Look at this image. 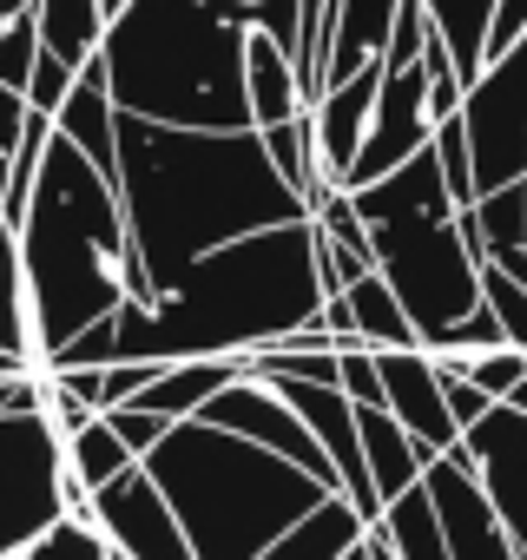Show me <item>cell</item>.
Listing matches in <instances>:
<instances>
[{
	"instance_id": "29",
	"label": "cell",
	"mask_w": 527,
	"mask_h": 560,
	"mask_svg": "<svg viewBox=\"0 0 527 560\" xmlns=\"http://www.w3.org/2000/svg\"><path fill=\"white\" fill-rule=\"evenodd\" d=\"M21 560H113V547H106V534L86 521V514H67L47 540H34Z\"/></svg>"
},
{
	"instance_id": "2",
	"label": "cell",
	"mask_w": 527,
	"mask_h": 560,
	"mask_svg": "<svg viewBox=\"0 0 527 560\" xmlns=\"http://www.w3.org/2000/svg\"><path fill=\"white\" fill-rule=\"evenodd\" d=\"M330 304L317 224L250 231L198 257L159 304H119V363H198V357H257L291 330L317 324Z\"/></svg>"
},
{
	"instance_id": "31",
	"label": "cell",
	"mask_w": 527,
	"mask_h": 560,
	"mask_svg": "<svg viewBox=\"0 0 527 560\" xmlns=\"http://www.w3.org/2000/svg\"><path fill=\"white\" fill-rule=\"evenodd\" d=\"M481 304L501 317V330H507V343L514 350H527V284L520 277H507V270H481Z\"/></svg>"
},
{
	"instance_id": "23",
	"label": "cell",
	"mask_w": 527,
	"mask_h": 560,
	"mask_svg": "<svg viewBox=\"0 0 527 560\" xmlns=\"http://www.w3.org/2000/svg\"><path fill=\"white\" fill-rule=\"evenodd\" d=\"M363 534H370V521L356 514V501L350 494H330L311 521H297L284 540H271L257 560H343L350 547H363Z\"/></svg>"
},
{
	"instance_id": "32",
	"label": "cell",
	"mask_w": 527,
	"mask_h": 560,
	"mask_svg": "<svg viewBox=\"0 0 527 560\" xmlns=\"http://www.w3.org/2000/svg\"><path fill=\"white\" fill-rule=\"evenodd\" d=\"M34 67H40V27H34V8L0 34V86H14V93H27V80H34Z\"/></svg>"
},
{
	"instance_id": "33",
	"label": "cell",
	"mask_w": 527,
	"mask_h": 560,
	"mask_svg": "<svg viewBox=\"0 0 527 560\" xmlns=\"http://www.w3.org/2000/svg\"><path fill=\"white\" fill-rule=\"evenodd\" d=\"M501 343H507V330H501V317L481 304L475 317H461L455 330H442L429 350H435V357H481V350H501Z\"/></svg>"
},
{
	"instance_id": "16",
	"label": "cell",
	"mask_w": 527,
	"mask_h": 560,
	"mask_svg": "<svg viewBox=\"0 0 527 560\" xmlns=\"http://www.w3.org/2000/svg\"><path fill=\"white\" fill-rule=\"evenodd\" d=\"M244 100H250V126H257V132L311 113L297 54H291L284 40H271L264 27H250V40H244Z\"/></svg>"
},
{
	"instance_id": "13",
	"label": "cell",
	"mask_w": 527,
	"mask_h": 560,
	"mask_svg": "<svg viewBox=\"0 0 527 560\" xmlns=\"http://www.w3.org/2000/svg\"><path fill=\"white\" fill-rule=\"evenodd\" d=\"M376 370H383V409L429 448V455H448L461 448V422L448 416V389H442V370L429 350H376Z\"/></svg>"
},
{
	"instance_id": "10",
	"label": "cell",
	"mask_w": 527,
	"mask_h": 560,
	"mask_svg": "<svg viewBox=\"0 0 527 560\" xmlns=\"http://www.w3.org/2000/svg\"><path fill=\"white\" fill-rule=\"evenodd\" d=\"M191 422H218V429H231V435H244V442H257V448H271V455H291L297 468H311L317 481H330V488L343 494L337 462L324 455V442L311 435V422L284 402V389H271L264 376H237V383L218 389V396L204 402V416H191Z\"/></svg>"
},
{
	"instance_id": "8",
	"label": "cell",
	"mask_w": 527,
	"mask_h": 560,
	"mask_svg": "<svg viewBox=\"0 0 527 560\" xmlns=\"http://www.w3.org/2000/svg\"><path fill=\"white\" fill-rule=\"evenodd\" d=\"M461 132L475 152V185L501 191L527 178V34L481 67V80L461 100Z\"/></svg>"
},
{
	"instance_id": "26",
	"label": "cell",
	"mask_w": 527,
	"mask_h": 560,
	"mask_svg": "<svg viewBox=\"0 0 527 560\" xmlns=\"http://www.w3.org/2000/svg\"><path fill=\"white\" fill-rule=\"evenodd\" d=\"M376 534L396 547V560H455V553H448V534H442V514H435V501H429V488L396 494V501L383 508Z\"/></svg>"
},
{
	"instance_id": "34",
	"label": "cell",
	"mask_w": 527,
	"mask_h": 560,
	"mask_svg": "<svg viewBox=\"0 0 527 560\" xmlns=\"http://www.w3.org/2000/svg\"><path fill=\"white\" fill-rule=\"evenodd\" d=\"M73 86H80V73H73L67 60H54V54H40V67H34V80H27V106H34V113H47V119H60V106L73 100Z\"/></svg>"
},
{
	"instance_id": "37",
	"label": "cell",
	"mask_w": 527,
	"mask_h": 560,
	"mask_svg": "<svg viewBox=\"0 0 527 560\" xmlns=\"http://www.w3.org/2000/svg\"><path fill=\"white\" fill-rule=\"evenodd\" d=\"M106 422H113V429H119V435L132 442V455H139V462H145V455H152V448H159V442H165V435L178 429V422H165V416H152V409H139V402L113 409Z\"/></svg>"
},
{
	"instance_id": "20",
	"label": "cell",
	"mask_w": 527,
	"mask_h": 560,
	"mask_svg": "<svg viewBox=\"0 0 527 560\" xmlns=\"http://www.w3.org/2000/svg\"><path fill=\"white\" fill-rule=\"evenodd\" d=\"M343 311H350V337L356 343H370V350H422V330L402 311V298H396V284L383 270L356 277V284L343 291Z\"/></svg>"
},
{
	"instance_id": "45",
	"label": "cell",
	"mask_w": 527,
	"mask_h": 560,
	"mask_svg": "<svg viewBox=\"0 0 527 560\" xmlns=\"http://www.w3.org/2000/svg\"><path fill=\"white\" fill-rule=\"evenodd\" d=\"M126 8H132V0H106V21H113V14H126Z\"/></svg>"
},
{
	"instance_id": "24",
	"label": "cell",
	"mask_w": 527,
	"mask_h": 560,
	"mask_svg": "<svg viewBox=\"0 0 527 560\" xmlns=\"http://www.w3.org/2000/svg\"><path fill=\"white\" fill-rule=\"evenodd\" d=\"M0 357L47 376V357H40V337H34V298H27V270H21L14 231L0 237Z\"/></svg>"
},
{
	"instance_id": "30",
	"label": "cell",
	"mask_w": 527,
	"mask_h": 560,
	"mask_svg": "<svg viewBox=\"0 0 527 560\" xmlns=\"http://www.w3.org/2000/svg\"><path fill=\"white\" fill-rule=\"evenodd\" d=\"M435 159H442V178L455 191V205H475L481 185H475V152H468V132H461V113L435 126Z\"/></svg>"
},
{
	"instance_id": "47",
	"label": "cell",
	"mask_w": 527,
	"mask_h": 560,
	"mask_svg": "<svg viewBox=\"0 0 527 560\" xmlns=\"http://www.w3.org/2000/svg\"><path fill=\"white\" fill-rule=\"evenodd\" d=\"M113 560H119V553H113Z\"/></svg>"
},
{
	"instance_id": "42",
	"label": "cell",
	"mask_w": 527,
	"mask_h": 560,
	"mask_svg": "<svg viewBox=\"0 0 527 560\" xmlns=\"http://www.w3.org/2000/svg\"><path fill=\"white\" fill-rule=\"evenodd\" d=\"M370 560H396V547H389V540H383L376 527H370Z\"/></svg>"
},
{
	"instance_id": "19",
	"label": "cell",
	"mask_w": 527,
	"mask_h": 560,
	"mask_svg": "<svg viewBox=\"0 0 527 560\" xmlns=\"http://www.w3.org/2000/svg\"><path fill=\"white\" fill-rule=\"evenodd\" d=\"M356 429H363V462H370V481H376L383 508H389L396 494L422 488V475H429L435 455H429L389 409H356Z\"/></svg>"
},
{
	"instance_id": "44",
	"label": "cell",
	"mask_w": 527,
	"mask_h": 560,
	"mask_svg": "<svg viewBox=\"0 0 527 560\" xmlns=\"http://www.w3.org/2000/svg\"><path fill=\"white\" fill-rule=\"evenodd\" d=\"M343 560H370V534H363V547H350V553H343Z\"/></svg>"
},
{
	"instance_id": "17",
	"label": "cell",
	"mask_w": 527,
	"mask_h": 560,
	"mask_svg": "<svg viewBox=\"0 0 527 560\" xmlns=\"http://www.w3.org/2000/svg\"><path fill=\"white\" fill-rule=\"evenodd\" d=\"M237 376H250V357H198V363H165L132 402L139 409H152V416H165V422H191V416H204V402L218 396V389H231ZM126 409V402H119Z\"/></svg>"
},
{
	"instance_id": "39",
	"label": "cell",
	"mask_w": 527,
	"mask_h": 560,
	"mask_svg": "<svg viewBox=\"0 0 527 560\" xmlns=\"http://www.w3.org/2000/svg\"><path fill=\"white\" fill-rule=\"evenodd\" d=\"M47 402V376H0V416H21Z\"/></svg>"
},
{
	"instance_id": "12",
	"label": "cell",
	"mask_w": 527,
	"mask_h": 560,
	"mask_svg": "<svg viewBox=\"0 0 527 560\" xmlns=\"http://www.w3.org/2000/svg\"><path fill=\"white\" fill-rule=\"evenodd\" d=\"M93 527L106 534V547L119 560H198L172 501H165V488L145 475V462L93 494Z\"/></svg>"
},
{
	"instance_id": "18",
	"label": "cell",
	"mask_w": 527,
	"mask_h": 560,
	"mask_svg": "<svg viewBox=\"0 0 527 560\" xmlns=\"http://www.w3.org/2000/svg\"><path fill=\"white\" fill-rule=\"evenodd\" d=\"M113 185H119V100H113V86H106V67L93 60L86 73H80V86H73V100L60 106V119H54Z\"/></svg>"
},
{
	"instance_id": "25",
	"label": "cell",
	"mask_w": 527,
	"mask_h": 560,
	"mask_svg": "<svg viewBox=\"0 0 527 560\" xmlns=\"http://www.w3.org/2000/svg\"><path fill=\"white\" fill-rule=\"evenodd\" d=\"M494 14H501V0H429V21H435V34L448 40L455 73H461L468 86H475V80H481V67H488Z\"/></svg>"
},
{
	"instance_id": "9",
	"label": "cell",
	"mask_w": 527,
	"mask_h": 560,
	"mask_svg": "<svg viewBox=\"0 0 527 560\" xmlns=\"http://www.w3.org/2000/svg\"><path fill=\"white\" fill-rule=\"evenodd\" d=\"M435 145V106H429V60H409V67H389L383 60V93H376V119H370V139L343 178V191H363L376 178H389L396 165H409L415 152Z\"/></svg>"
},
{
	"instance_id": "27",
	"label": "cell",
	"mask_w": 527,
	"mask_h": 560,
	"mask_svg": "<svg viewBox=\"0 0 527 560\" xmlns=\"http://www.w3.org/2000/svg\"><path fill=\"white\" fill-rule=\"evenodd\" d=\"M67 468H73V481H80L86 494H99V488H113L119 475H132L139 455H132V442L99 416V422H86L80 435H67Z\"/></svg>"
},
{
	"instance_id": "22",
	"label": "cell",
	"mask_w": 527,
	"mask_h": 560,
	"mask_svg": "<svg viewBox=\"0 0 527 560\" xmlns=\"http://www.w3.org/2000/svg\"><path fill=\"white\" fill-rule=\"evenodd\" d=\"M396 14L402 0H337V47H330V86L376 67L389 54V34H396Z\"/></svg>"
},
{
	"instance_id": "46",
	"label": "cell",
	"mask_w": 527,
	"mask_h": 560,
	"mask_svg": "<svg viewBox=\"0 0 527 560\" xmlns=\"http://www.w3.org/2000/svg\"><path fill=\"white\" fill-rule=\"evenodd\" d=\"M0 237H8V211H0Z\"/></svg>"
},
{
	"instance_id": "21",
	"label": "cell",
	"mask_w": 527,
	"mask_h": 560,
	"mask_svg": "<svg viewBox=\"0 0 527 560\" xmlns=\"http://www.w3.org/2000/svg\"><path fill=\"white\" fill-rule=\"evenodd\" d=\"M34 27H40V54L86 73L106 47L113 21H106V0H34Z\"/></svg>"
},
{
	"instance_id": "36",
	"label": "cell",
	"mask_w": 527,
	"mask_h": 560,
	"mask_svg": "<svg viewBox=\"0 0 527 560\" xmlns=\"http://www.w3.org/2000/svg\"><path fill=\"white\" fill-rule=\"evenodd\" d=\"M343 396L356 409H383V370H376V350L370 343H350L343 350Z\"/></svg>"
},
{
	"instance_id": "15",
	"label": "cell",
	"mask_w": 527,
	"mask_h": 560,
	"mask_svg": "<svg viewBox=\"0 0 527 560\" xmlns=\"http://www.w3.org/2000/svg\"><path fill=\"white\" fill-rule=\"evenodd\" d=\"M376 93H383V60L363 67V73H350V80H337V86H324V100L311 106L317 165H324L330 185L350 178V165H356V152L370 139V119H376Z\"/></svg>"
},
{
	"instance_id": "28",
	"label": "cell",
	"mask_w": 527,
	"mask_h": 560,
	"mask_svg": "<svg viewBox=\"0 0 527 560\" xmlns=\"http://www.w3.org/2000/svg\"><path fill=\"white\" fill-rule=\"evenodd\" d=\"M481 231V250L501 257V250H527V178L501 185V191H481L475 205H461Z\"/></svg>"
},
{
	"instance_id": "35",
	"label": "cell",
	"mask_w": 527,
	"mask_h": 560,
	"mask_svg": "<svg viewBox=\"0 0 527 560\" xmlns=\"http://www.w3.org/2000/svg\"><path fill=\"white\" fill-rule=\"evenodd\" d=\"M27 119H34L27 93L0 86V198H8V178H14V152H21V139H27Z\"/></svg>"
},
{
	"instance_id": "3",
	"label": "cell",
	"mask_w": 527,
	"mask_h": 560,
	"mask_svg": "<svg viewBox=\"0 0 527 560\" xmlns=\"http://www.w3.org/2000/svg\"><path fill=\"white\" fill-rule=\"evenodd\" d=\"M8 231L21 244L27 298H34V337H40L47 363L80 330H93L99 317H119L126 298L152 304L145 277L132 264V224H126L119 185L60 126H54L47 159H40L34 198H27L21 224H8Z\"/></svg>"
},
{
	"instance_id": "6",
	"label": "cell",
	"mask_w": 527,
	"mask_h": 560,
	"mask_svg": "<svg viewBox=\"0 0 527 560\" xmlns=\"http://www.w3.org/2000/svg\"><path fill=\"white\" fill-rule=\"evenodd\" d=\"M350 198H356V218L370 224L376 270L396 284L402 311L422 330V350L481 311V270L488 264L475 257V244L461 231V205L442 178L435 145L415 152L409 165H396L389 178L350 191Z\"/></svg>"
},
{
	"instance_id": "43",
	"label": "cell",
	"mask_w": 527,
	"mask_h": 560,
	"mask_svg": "<svg viewBox=\"0 0 527 560\" xmlns=\"http://www.w3.org/2000/svg\"><path fill=\"white\" fill-rule=\"evenodd\" d=\"M507 409H514V416H527V383H514V389H507Z\"/></svg>"
},
{
	"instance_id": "11",
	"label": "cell",
	"mask_w": 527,
	"mask_h": 560,
	"mask_svg": "<svg viewBox=\"0 0 527 560\" xmlns=\"http://www.w3.org/2000/svg\"><path fill=\"white\" fill-rule=\"evenodd\" d=\"M422 488H429V501L442 514V534H448L455 560H520V547H514V534H507V521H501V508H494V494H488L468 442L448 448V455H435L429 475H422Z\"/></svg>"
},
{
	"instance_id": "4",
	"label": "cell",
	"mask_w": 527,
	"mask_h": 560,
	"mask_svg": "<svg viewBox=\"0 0 527 560\" xmlns=\"http://www.w3.org/2000/svg\"><path fill=\"white\" fill-rule=\"evenodd\" d=\"M257 27V0H132L113 14L99 67L119 113L152 126L244 132V40Z\"/></svg>"
},
{
	"instance_id": "40",
	"label": "cell",
	"mask_w": 527,
	"mask_h": 560,
	"mask_svg": "<svg viewBox=\"0 0 527 560\" xmlns=\"http://www.w3.org/2000/svg\"><path fill=\"white\" fill-rule=\"evenodd\" d=\"M520 34H527V0H501V14H494V34H488V60H494V54H507Z\"/></svg>"
},
{
	"instance_id": "14",
	"label": "cell",
	"mask_w": 527,
	"mask_h": 560,
	"mask_svg": "<svg viewBox=\"0 0 527 560\" xmlns=\"http://www.w3.org/2000/svg\"><path fill=\"white\" fill-rule=\"evenodd\" d=\"M468 455H475V468H481V481H488V494H494V508H501V521L527 560V416L494 402L468 429Z\"/></svg>"
},
{
	"instance_id": "41",
	"label": "cell",
	"mask_w": 527,
	"mask_h": 560,
	"mask_svg": "<svg viewBox=\"0 0 527 560\" xmlns=\"http://www.w3.org/2000/svg\"><path fill=\"white\" fill-rule=\"evenodd\" d=\"M27 8H34V0H0V34H8V27L27 14Z\"/></svg>"
},
{
	"instance_id": "7",
	"label": "cell",
	"mask_w": 527,
	"mask_h": 560,
	"mask_svg": "<svg viewBox=\"0 0 527 560\" xmlns=\"http://www.w3.org/2000/svg\"><path fill=\"white\" fill-rule=\"evenodd\" d=\"M67 514H73V468L47 402L0 416V560H21Z\"/></svg>"
},
{
	"instance_id": "38",
	"label": "cell",
	"mask_w": 527,
	"mask_h": 560,
	"mask_svg": "<svg viewBox=\"0 0 527 560\" xmlns=\"http://www.w3.org/2000/svg\"><path fill=\"white\" fill-rule=\"evenodd\" d=\"M435 370H442V363H435ZM442 389H448V416L461 422V435H468V429H475V422L494 409V396H488V389H475L461 370H442Z\"/></svg>"
},
{
	"instance_id": "5",
	"label": "cell",
	"mask_w": 527,
	"mask_h": 560,
	"mask_svg": "<svg viewBox=\"0 0 527 560\" xmlns=\"http://www.w3.org/2000/svg\"><path fill=\"white\" fill-rule=\"evenodd\" d=\"M145 475L165 488L198 560H257L337 494L291 455H271L218 422H178L145 455Z\"/></svg>"
},
{
	"instance_id": "1",
	"label": "cell",
	"mask_w": 527,
	"mask_h": 560,
	"mask_svg": "<svg viewBox=\"0 0 527 560\" xmlns=\"http://www.w3.org/2000/svg\"><path fill=\"white\" fill-rule=\"evenodd\" d=\"M119 198L132 224V264L152 304L198 257L250 231L311 218V205L271 165L257 126L198 132V126H152L139 113H119Z\"/></svg>"
}]
</instances>
